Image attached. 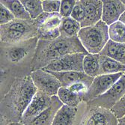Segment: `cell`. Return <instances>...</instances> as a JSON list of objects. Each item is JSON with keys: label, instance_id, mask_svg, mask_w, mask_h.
<instances>
[{"label": "cell", "instance_id": "obj_1", "mask_svg": "<svg viewBox=\"0 0 125 125\" xmlns=\"http://www.w3.org/2000/svg\"><path fill=\"white\" fill-rule=\"evenodd\" d=\"M38 37L22 42H1V97L17 79L31 74L38 43Z\"/></svg>", "mask_w": 125, "mask_h": 125}, {"label": "cell", "instance_id": "obj_2", "mask_svg": "<svg viewBox=\"0 0 125 125\" xmlns=\"http://www.w3.org/2000/svg\"><path fill=\"white\" fill-rule=\"evenodd\" d=\"M38 89L31 75L17 79L1 97V115L10 122L20 123L22 115Z\"/></svg>", "mask_w": 125, "mask_h": 125}, {"label": "cell", "instance_id": "obj_3", "mask_svg": "<svg viewBox=\"0 0 125 125\" xmlns=\"http://www.w3.org/2000/svg\"><path fill=\"white\" fill-rule=\"evenodd\" d=\"M76 52L88 54L78 36L64 38L60 35L52 41L39 39L32 62V71L43 68L66 55Z\"/></svg>", "mask_w": 125, "mask_h": 125}, {"label": "cell", "instance_id": "obj_4", "mask_svg": "<svg viewBox=\"0 0 125 125\" xmlns=\"http://www.w3.org/2000/svg\"><path fill=\"white\" fill-rule=\"evenodd\" d=\"M38 35V26L35 19H14L0 27L1 42L14 43L35 38Z\"/></svg>", "mask_w": 125, "mask_h": 125}, {"label": "cell", "instance_id": "obj_5", "mask_svg": "<svg viewBox=\"0 0 125 125\" xmlns=\"http://www.w3.org/2000/svg\"><path fill=\"white\" fill-rule=\"evenodd\" d=\"M78 38L88 53L100 54L109 40V26L101 20L93 26L81 28Z\"/></svg>", "mask_w": 125, "mask_h": 125}, {"label": "cell", "instance_id": "obj_6", "mask_svg": "<svg viewBox=\"0 0 125 125\" xmlns=\"http://www.w3.org/2000/svg\"><path fill=\"white\" fill-rule=\"evenodd\" d=\"M75 125H117L118 118L110 109L88 105L82 102L79 106Z\"/></svg>", "mask_w": 125, "mask_h": 125}, {"label": "cell", "instance_id": "obj_7", "mask_svg": "<svg viewBox=\"0 0 125 125\" xmlns=\"http://www.w3.org/2000/svg\"><path fill=\"white\" fill-rule=\"evenodd\" d=\"M38 38L52 41L60 36V25L62 17L59 13L43 12L36 19Z\"/></svg>", "mask_w": 125, "mask_h": 125}, {"label": "cell", "instance_id": "obj_8", "mask_svg": "<svg viewBox=\"0 0 125 125\" xmlns=\"http://www.w3.org/2000/svg\"><path fill=\"white\" fill-rule=\"evenodd\" d=\"M125 94V75L124 73L118 80L108 89L105 93L87 103L88 105L104 107L111 109Z\"/></svg>", "mask_w": 125, "mask_h": 125}, {"label": "cell", "instance_id": "obj_9", "mask_svg": "<svg viewBox=\"0 0 125 125\" xmlns=\"http://www.w3.org/2000/svg\"><path fill=\"white\" fill-rule=\"evenodd\" d=\"M30 75L38 91L50 97L57 95L62 85L52 73L41 68L31 71Z\"/></svg>", "mask_w": 125, "mask_h": 125}, {"label": "cell", "instance_id": "obj_10", "mask_svg": "<svg viewBox=\"0 0 125 125\" xmlns=\"http://www.w3.org/2000/svg\"><path fill=\"white\" fill-rule=\"evenodd\" d=\"M123 73L115 74H103L94 77V80L83 97V101L85 103L92 101L100 95L105 93L114 85L118 79L122 76Z\"/></svg>", "mask_w": 125, "mask_h": 125}, {"label": "cell", "instance_id": "obj_11", "mask_svg": "<svg viewBox=\"0 0 125 125\" xmlns=\"http://www.w3.org/2000/svg\"><path fill=\"white\" fill-rule=\"evenodd\" d=\"M85 53L76 52L64 55L49 65L42 68L47 71H83V60Z\"/></svg>", "mask_w": 125, "mask_h": 125}, {"label": "cell", "instance_id": "obj_12", "mask_svg": "<svg viewBox=\"0 0 125 125\" xmlns=\"http://www.w3.org/2000/svg\"><path fill=\"white\" fill-rule=\"evenodd\" d=\"M52 97H50L41 92H38L34 95L29 105L22 115L21 122L23 125H27L38 115L47 109L52 104Z\"/></svg>", "mask_w": 125, "mask_h": 125}, {"label": "cell", "instance_id": "obj_13", "mask_svg": "<svg viewBox=\"0 0 125 125\" xmlns=\"http://www.w3.org/2000/svg\"><path fill=\"white\" fill-rule=\"evenodd\" d=\"M85 11V18L81 22V27H86L96 24L102 20L103 2L102 0H80Z\"/></svg>", "mask_w": 125, "mask_h": 125}, {"label": "cell", "instance_id": "obj_14", "mask_svg": "<svg viewBox=\"0 0 125 125\" xmlns=\"http://www.w3.org/2000/svg\"><path fill=\"white\" fill-rule=\"evenodd\" d=\"M57 78L62 87H70L72 85L83 83L88 86L92 85L94 77L90 76L84 72L81 71H62L55 72L49 71Z\"/></svg>", "mask_w": 125, "mask_h": 125}, {"label": "cell", "instance_id": "obj_15", "mask_svg": "<svg viewBox=\"0 0 125 125\" xmlns=\"http://www.w3.org/2000/svg\"><path fill=\"white\" fill-rule=\"evenodd\" d=\"M102 20L108 26L118 21L120 17L125 11V5L121 0H102Z\"/></svg>", "mask_w": 125, "mask_h": 125}, {"label": "cell", "instance_id": "obj_16", "mask_svg": "<svg viewBox=\"0 0 125 125\" xmlns=\"http://www.w3.org/2000/svg\"><path fill=\"white\" fill-rule=\"evenodd\" d=\"M63 105V103L57 95L52 96L50 106L27 125H52L56 113Z\"/></svg>", "mask_w": 125, "mask_h": 125}, {"label": "cell", "instance_id": "obj_17", "mask_svg": "<svg viewBox=\"0 0 125 125\" xmlns=\"http://www.w3.org/2000/svg\"><path fill=\"white\" fill-rule=\"evenodd\" d=\"M78 111L79 106L73 107L64 104L56 113L52 125H74Z\"/></svg>", "mask_w": 125, "mask_h": 125}, {"label": "cell", "instance_id": "obj_18", "mask_svg": "<svg viewBox=\"0 0 125 125\" xmlns=\"http://www.w3.org/2000/svg\"><path fill=\"white\" fill-rule=\"evenodd\" d=\"M100 55L109 56L125 64V43H117L109 39Z\"/></svg>", "mask_w": 125, "mask_h": 125}, {"label": "cell", "instance_id": "obj_19", "mask_svg": "<svg viewBox=\"0 0 125 125\" xmlns=\"http://www.w3.org/2000/svg\"><path fill=\"white\" fill-rule=\"evenodd\" d=\"M125 72V64L109 56L100 55V74H115Z\"/></svg>", "mask_w": 125, "mask_h": 125}, {"label": "cell", "instance_id": "obj_20", "mask_svg": "<svg viewBox=\"0 0 125 125\" xmlns=\"http://www.w3.org/2000/svg\"><path fill=\"white\" fill-rule=\"evenodd\" d=\"M81 28L80 22L74 20L73 17H62L60 25V35L64 38H73L78 36Z\"/></svg>", "mask_w": 125, "mask_h": 125}, {"label": "cell", "instance_id": "obj_21", "mask_svg": "<svg viewBox=\"0 0 125 125\" xmlns=\"http://www.w3.org/2000/svg\"><path fill=\"white\" fill-rule=\"evenodd\" d=\"M0 2L14 14L16 19H31L29 13L19 0H0Z\"/></svg>", "mask_w": 125, "mask_h": 125}, {"label": "cell", "instance_id": "obj_22", "mask_svg": "<svg viewBox=\"0 0 125 125\" xmlns=\"http://www.w3.org/2000/svg\"><path fill=\"white\" fill-rule=\"evenodd\" d=\"M83 71L92 77L100 74V54L85 55L83 60Z\"/></svg>", "mask_w": 125, "mask_h": 125}, {"label": "cell", "instance_id": "obj_23", "mask_svg": "<svg viewBox=\"0 0 125 125\" xmlns=\"http://www.w3.org/2000/svg\"><path fill=\"white\" fill-rule=\"evenodd\" d=\"M57 96L63 103V104L73 107L79 106V104L83 102L81 96L73 93L67 87L62 86L59 90Z\"/></svg>", "mask_w": 125, "mask_h": 125}, {"label": "cell", "instance_id": "obj_24", "mask_svg": "<svg viewBox=\"0 0 125 125\" xmlns=\"http://www.w3.org/2000/svg\"><path fill=\"white\" fill-rule=\"evenodd\" d=\"M109 39L117 42L125 43V25L121 21H116L109 26Z\"/></svg>", "mask_w": 125, "mask_h": 125}, {"label": "cell", "instance_id": "obj_25", "mask_svg": "<svg viewBox=\"0 0 125 125\" xmlns=\"http://www.w3.org/2000/svg\"><path fill=\"white\" fill-rule=\"evenodd\" d=\"M29 13L31 19H36L43 12L41 0H19Z\"/></svg>", "mask_w": 125, "mask_h": 125}, {"label": "cell", "instance_id": "obj_26", "mask_svg": "<svg viewBox=\"0 0 125 125\" xmlns=\"http://www.w3.org/2000/svg\"><path fill=\"white\" fill-rule=\"evenodd\" d=\"M61 1L59 0H45L42 2L43 12L47 13H59Z\"/></svg>", "mask_w": 125, "mask_h": 125}, {"label": "cell", "instance_id": "obj_27", "mask_svg": "<svg viewBox=\"0 0 125 125\" xmlns=\"http://www.w3.org/2000/svg\"><path fill=\"white\" fill-rule=\"evenodd\" d=\"M76 1L75 0H62L59 14L62 17H71Z\"/></svg>", "mask_w": 125, "mask_h": 125}, {"label": "cell", "instance_id": "obj_28", "mask_svg": "<svg viewBox=\"0 0 125 125\" xmlns=\"http://www.w3.org/2000/svg\"><path fill=\"white\" fill-rule=\"evenodd\" d=\"M71 17H73L76 21H78L79 22H80V23L84 21L85 18V11L81 1H78L76 2V5L74 6Z\"/></svg>", "mask_w": 125, "mask_h": 125}, {"label": "cell", "instance_id": "obj_29", "mask_svg": "<svg viewBox=\"0 0 125 125\" xmlns=\"http://www.w3.org/2000/svg\"><path fill=\"white\" fill-rule=\"evenodd\" d=\"M110 110L118 119L125 115V94Z\"/></svg>", "mask_w": 125, "mask_h": 125}, {"label": "cell", "instance_id": "obj_30", "mask_svg": "<svg viewBox=\"0 0 125 125\" xmlns=\"http://www.w3.org/2000/svg\"><path fill=\"white\" fill-rule=\"evenodd\" d=\"M0 9H1V25L8 23V22L16 19L14 14L3 5L1 4Z\"/></svg>", "mask_w": 125, "mask_h": 125}, {"label": "cell", "instance_id": "obj_31", "mask_svg": "<svg viewBox=\"0 0 125 125\" xmlns=\"http://www.w3.org/2000/svg\"><path fill=\"white\" fill-rule=\"evenodd\" d=\"M0 121H1V124H0V125H8L10 123V121L9 120H8L6 118H5L2 115H1V118H0Z\"/></svg>", "mask_w": 125, "mask_h": 125}, {"label": "cell", "instance_id": "obj_32", "mask_svg": "<svg viewBox=\"0 0 125 125\" xmlns=\"http://www.w3.org/2000/svg\"><path fill=\"white\" fill-rule=\"evenodd\" d=\"M117 125H125V115L123 116L122 118L118 119Z\"/></svg>", "mask_w": 125, "mask_h": 125}, {"label": "cell", "instance_id": "obj_33", "mask_svg": "<svg viewBox=\"0 0 125 125\" xmlns=\"http://www.w3.org/2000/svg\"><path fill=\"white\" fill-rule=\"evenodd\" d=\"M119 21H121V22H123V23L125 25V11L122 14V15L119 18Z\"/></svg>", "mask_w": 125, "mask_h": 125}, {"label": "cell", "instance_id": "obj_34", "mask_svg": "<svg viewBox=\"0 0 125 125\" xmlns=\"http://www.w3.org/2000/svg\"><path fill=\"white\" fill-rule=\"evenodd\" d=\"M8 125H23L22 123H15V122H10Z\"/></svg>", "mask_w": 125, "mask_h": 125}, {"label": "cell", "instance_id": "obj_35", "mask_svg": "<svg viewBox=\"0 0 125 125\" xmlns=\"http://www.w3.org/2000/svg\"><path fill=\"white\" fill-rule=\"evenodd\" d=\"M121 2L125 5V0H121Z\"/></svg>", "mask_w": 125, "mask_h": 125}, {"label": "cell", "instance_id": "obj_36", "mask_svg": "<svg viewBox=\"0 0 125 125\" xmlns=\"http://www.w3.org/2000/svg\"><path fill=\"white\" fill-rule=\"evenodd\" d=\"M75 1H76V2H78V1H80V0H75Z\"/></svg>", "mask_w": 125, "mask_h": 125}, {"label": "cell", "instance_id": "obj_37", "mask_svg": "<svg viewBox=\"0 0 125 125\" xmlns=\"http://www.w3.org/2000/svg\"><path fill=\"white\" fill-rule=\"evenodd\" d=\"M41 1L43 2V1H45V0H41ZM59 1H62V0H59Z\"/></svg>", "mask_w": 125, "mask_h": 125}, {"label": "cell", "instance_id": "obj_38", "mask_svg": "<svg viewBox=\"0 0 125 125\" xmlns=\"http://www.w3.org/2000/svg\"><path fill=\"white\" fill-rule=\"evenodd\" d=\"M124 75H125V72H124Z\"/></svg>", "mask_w": 125, "mask_h": 125}, {"label": "cell", "instance_id": "obj_39", "mask_svg": "<svg viewBox=\"0 0 125 125\" xmlns=\"http://www.w3.org/2000/svg\"><path fill=\"white\" fill-rule=\"evenodd\" d=\"M74 125H75V124H74Z\"/></svg>", "mask_w": 125, "mask_h": 125}]
</instances>
